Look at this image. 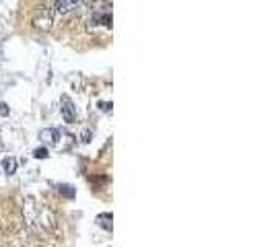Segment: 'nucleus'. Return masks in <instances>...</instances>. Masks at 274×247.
<instances>
[{"instance_id":"1","label":"nucleus","mask_w":274,"mask_h":247,"mask_svg":"<svg viewBox=\"0 0 274 247\" xmlns=\"http://www.w3.org/2000/svg\"><path fill=\"white\" fill-rule=\"evenodd\" d=\"M31 23H33V27L37 31L48 33V31H52V27H54V12L50 8H37L33 12Z\"/></svg>"},{"instance_id":"2","label":"nucleus","mask_w":274,"mask_h":247,"mask_svg":"<svg viewBox=\"0 0 274 247\" xmlns=\"http://www.w3.org/2000/svg\"><path fill=\"white\" fill-rule=\"evenodd\" d=\"M56 223H58L56 212H54L52 208H48V206H44V208L37 212V225L42 227L44 231H48V233H56Z\"/></svg>"},{"instance_id":"3","label":"nucleus","mask_w":274,"mask_h":247,"mask_svg":"<svg viewBox=\"0 0 274 247\" xmlns=\"http://www.w3.org/2000/svg\"><path fill=\"white\" fill-rule=\"evenodd\" d=\"M23 218H25L27 229H35V227H37V208H35L33 198H25V204H23Z\"/></svg>"},{"instance_id":"4","label":"nucleus","mask_w":274,"mask_h":247,"mask_svg":"<svg viewBox=\"0 0 274 247\" xmlns=\"http://www.w3.org/2000/svg\"><path fill=\"white\" fill-rule=\"evenodd\" d=\"M60 112H62V118L66 124H70L76 120V112H74V105L72 101L68 99V97H62V107H60Z\"/></svg>"},{"instance_id":"5","label":"nucleus","mask_w":274,"mask_h":247,"mask_svg":"<svg viewBox=\"0 0 274 247\" xmlns=\"http://www.w3.org/2000/svg\"><path fill=\"white\" fill-rule=\"evenodd\" d=\"M39 140H42L44 144H48V146H56V142H58V130H52V128L42 130V132H39Z\"/></svg>"},{"instance_id":"6","label":"nucleus","mask_w":274,"mask_h":247,"mask_svg":"<svg viewBox=\"0 0 274 247\" xmlns=\"http://www.w3.org/2000/svg\"><path fill=\"white\" fill-rule=\"evenodd\" d=\"M80 4V0H54V8L58 12H70Z\"/></svg>"},{"instance_id":"7","label":"nucleus","mask_w":274,"mask_h":247,"mask_svg":"<svg viewBox=\"0 0 274 247\" xmlns=\"http://www.w3.org/2000/svg\"><path fill=\"white\" fill-rule=\"evenodd\" d=\"M17 167H19V163L15 157H4L2 159V169L6 175H12V173H17Z\"/></svg>"},{"instance_id":"8","label":"nucleus","mask_w":274,"mask_h":247,"mask_svg":"<svg viewBox=\"0 0 274 247\" xmlns=\"http://www.w3.org/2000/svg\"><path fill=\"white\" fill-rule=\"evenodd\" d=\"M99 221H101L103 229H109V231H112V214H101Z\"/></svg>"},{"instance_id":"9","label":"nucleus","mask_w":274,"mask_h":247,"mask_svg":"<svg viewBox=\"0 0 274 247\" xmlns=\"http://www.w3.org/2000/svg\"><path fill=\"white\" fill-rule=\"evenodd\" d=\"M33 157H35V159H46V157H48V148H46V146L35 148V150H33Z\"/></svg>"},{"instance_id":"10","label":"nucleus","mask_w":274,"mask_h":247,"mask_svg":"<svg viewBox=\"0 0 274 247\" xmlns=\"http://www.w3.org/2000/svg\"><path fill=\"white\" fill-rule=\"evenodd\" d=\"M10 114V109H8V105L6 103H2V101H0V116H2V118H6Z\"/></svg>"}]
</instances>
